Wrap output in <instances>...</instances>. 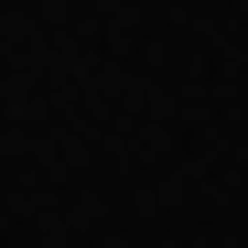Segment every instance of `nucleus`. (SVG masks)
<instances>
[]
</instances>
